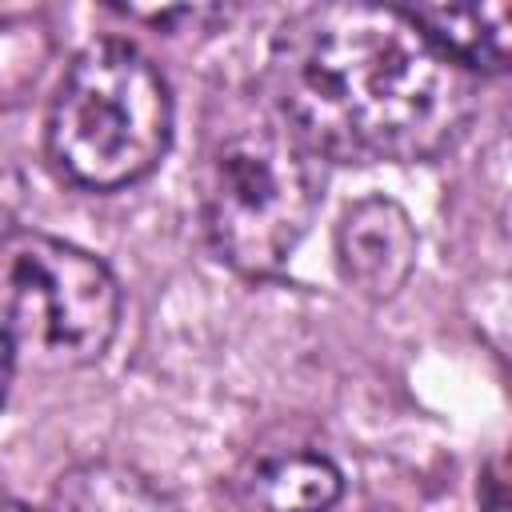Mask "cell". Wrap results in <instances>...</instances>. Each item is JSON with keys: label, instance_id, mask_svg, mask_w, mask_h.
I'll return each instance as SVG.
<instances>
[{"label": "cell", "instance_id": "10", "mask_svg": "<svg viewBox=\"0 0 512 512\" xmlns=\"http://www.w3.org/2000/svg\"><path fill=\"white\" fill-rule=\"evenodd\" d=\"M12 368H16V348L8 340V332L0 328V408L8 400V384H12Z\"/></svg>", "mask_w": 512, "mask_h": 512}, {"label": "cell", "instance_id": "6", "mask_svg": "<svg viewBox=\"0 0 512 512\" xmlns=\"http://www.w3.org/2000/svg\"><path fill=\"white\" fill-rule=\"evenodd\" d=\"M344 492L340 468L320 452H276L256 460L240 484L248 512H328Z\"/></svg>", "mask_w": 512, "mask_h": 512}, {"label": "cell", "instance_id": "5", "mask_svg": "<svg viewBox=\"0 0 512 512\" xmlns=\"http://www.w3.org/2000/svg\"><path fill=\"white\" fill-rule=\"evenodd\" d=\"M416 248L420 240L412 216L388 196H364L348 204L336 224V264L344 280L368 300H388L408 284Z\"/></svg>", "mask_w": 512, "mask_h": 512}, {"label": "cell", "instance_id": "4", "mask_svg": "<svg viewBox=\"0 0 512 512\" xmlns=\"http://www.w3.org/2000/svg\"><path fill=\"white\" fill-rule=\"evenodd\" d=\"M120 284L88 248L0 228V328L36 364L80 368L108 352L120 328Z\"/></svg>", "mask_w": 512, "mask_h": 512}, {"label": "cell", "instance_id": "8", "mask_svg": "<svg viewBox=\"0 0 512 512\" xmlns=\"http://www.w3.org/2000/svg\"><path fill=\"white\" fill-rule=\"evenodd\" d=\"M416 24L432 36V44L452 56L468 76L476 72H504L508 64V8L480 4V8H416Z\"/></svg>", "mask_w": 512, "mask_h": 512}, {"label": "cell", "instance_id": "9", "mask_svg": "<svg viewBox=\"0 0 512 512\" xmlns=\"http://www.w3.org/2000/svg\"><path fill=\"white\" fill-rule=\"evenodd\" d=\"M480 512H508V472L500 456L480 476Z\"/></svg>", "mask_w": 512, "mask_h": 512}, {"label": "cell", "instance_id": "3", "mask_svg": "<svg viewBox=\"0 0 512 512\" xmlns=\"http://www.w3.org/2000/svg\"><path fill=\"white\" fill-rule=\"evenodd\" d=\"M172 144V92L128 40H92L48 108V156L64 180L116 192L152 176Z\"/></svg>", "mask_w": 512, "mask_h": 512}, {"label": "cell", "instance_id": "2", "mask_svg": "<svg viewBox=\"0 0 512 512\" xmlns=\"http://www.w3.org/2000/svg\"><path fill=\"white\" fill-rule=\"evenodd\" d=\"M316 152L276 116L240 112L208 132L196 192L212 252L240 276H276L320 208Z\"/></svg>", "mask_w": 512, "mask_h": 512}, {"label": "cell", "instance_id": "7", "mask_svg": "<svg viewBox=\"0 0 512 512\" xmlns=\"http://www.w3.org/2000/svg\"><path fill=\"white\" fill-rule=\"evenodd\" d=\"M52 512H180V508L144 472L116 460H88L56 480Z\"/></svg>", "mask_w": 512, "mask_h": 512}, {"label": "cell", "instance_id": "11", "mask_svg": "<svg viewBox=\"0 0 512 512\" xmlns=\"http://www.w3.org/2000/svg\"><path fill=\"white\" fill-rule=\"evenodd\" d=\"M0 512H36L28 504H16V500H0Z\"/></svg>", "mask_w": 512, "mask_h": 512}, {"label": "cell", "instance_id": "1", "mask_svg": "<svg viewBox=\"0 0 512 512\" xmlns=\"http://www.w3.org/2000/svg\"><path fill=\"white\" fill-rule=\"evenodd\" d=\"M272 112L324 160L416 164L472 120L476 80L412 12L316 4L296 12L268 56Z\"/></svg>", "mask_w": 512, "mask_h": 512}]
</instances>
